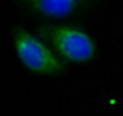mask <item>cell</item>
<instances>
[{
    "instance_id": "cell-1",
    "label": "cell",
    "mask_w": 123,
    "mask_h": 116,
    "mask_svg": "<svg viewBox=\"0 0 123 116\" xmlns=\"http://www.w3.org/2000/svg\"><path fill=\"white\" fill-rule=\"evenodd\" d=\"M12 43L19 60L30 71L56 76L64 70L62 60L34 34L25 30H16L12 33Z\"/></svg>"
},
{
    "instance_id": "cell-2",
    "label": "cell",
    "mask_w": 123,
    "mask_h": 116,
    "mask_svg": "<svg viewBox=\"0 0 123 116\" xmlns=\"http://www.w3.org/2000/svg\"><path fill=\"white\" fill-rule=\"evenodd\" d=\"M44 36L51 42L58 54L69 62L84 63L95 56L93 39L80 28L69 25L48 26L44 30Z\"/></svg>"
},
{
    "instance_id": "cell-3",
    "label": "cell",
    "mask_w": 123,
    "mask_h": 116,
    "mask_svg": "<svg viewBox=\"0 0 123 116\" xmlns=\"http://www.w3.org/2000/svg\"><path fill=\"white\" fill-rule=\"evenodd\" d=\"M25 8L47 17H67L78 11L86 3V0H16Z\"/></svg>"
}]
</instances>
